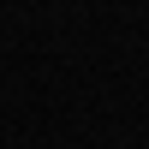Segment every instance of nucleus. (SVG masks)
Here are the masks:
<instances>
[]
</instances>
